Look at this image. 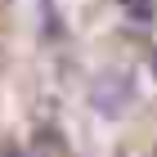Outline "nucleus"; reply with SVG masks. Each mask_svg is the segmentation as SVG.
Wrapping results in <instances>:
<instances>
[{
	"label": "nucleus",
	"instance_id": "nucleus-1",
	"mask_svg": "<svg viewBox=\"0 0 157 157\" xmlns=\"http://www.w3.org/2000/svg\"><path fill=\"white\" fill-rule=\"evenodd\" d=\"M130 99H135V85H130V76H121V72H103L90 85V103L103 117H121V112L130 108Z\"/></svg>",
	"mask_w": 157,
	"mask_h": 157
},
{
	"label": "nucleus",
	"instance_id": "nucleus-2",
	"mask_svg": "<svg viewBox=\"0 0 157 157\" xmlns=\"http://www.w3.org/2000/svg\"><path fill=\"white\" fill-rule=\"evenodd\" d=\"M117 9L130 18V23H153L157 13V0H117Z\"/></svg>",
	"mask_w": 157,
	"mask_h": 157
},
{
	"label": "nucleus",
	"instance_id": "nucleus-3",
	"mask_svg": "<svg viewBox=\"0 0 157 157\" xmlns=\"http://www.w3.org/2000/svg\"><path fill=\"white\" fill-rule=\"evenodd\" d=\"M148 67H153V76H157V49H153V59H148Z\"/></svg>",
	"mask_w": 157,
	"mask_h": 157
}]
</instances>
